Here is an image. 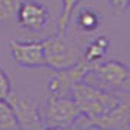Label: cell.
<instances>
[{
    "label": "cell",
    "instance_id": "1",
    "mask_svg": "<svg viewBox=\"0 0 130 130\" xmlns=\"http://www.w3.org/2000/svg\"><path fill=\"white\" fill-rule=\"evenodd\" d=\"M72 98L80 110V118L85 120L100 117L124 100V96L118 95L117 92L104 89L98 85H91L86 80L79 82L73 88Z\"/></svg>",
    "mask_w": 130,
    "mask_h": 130
},
{
    "label": "cell",
    "instance_id": "2",
    "mask_svg": "<svg viewBox=\"0 0 130 130\" xmlns=\"http://www.w3.org/2000/svg\"><path fill=\"white\" fill-rule=\"evenodd\" d=\"M45 66L51 70L70 69L83 60V53L75 42H72L67 35H53L42 41Z\"/></svg>",
    "mask_w": 130,
    "mask_h": 130
},
{
    "label": "cell",
    "instance_id": "3",
    "mask_svg": "<svg viewBox=\"0 0 130 130\" xmlns=\"http://www.w3.org/2000/svg\"><path fill=\"white\" fill-rule=\"evenodd\" d=\"M89 76L94 77L98 86L104 89L130 91V66L120 60H102L95 63Z\"/></svg>",
    "mask_w": 130,
    "mask_h": 130
},
{
    "label": "cell",
    "instance_id": "4",
    "mask_svg": "<svg viewBox=\"0 0 130 130\" xmlns=\"http://www.w3.org/2000/svg\"><path fill=\"white\" fill-rule=\"evenodd\" d=\"M6 101L10 104L19 129L22 130H42L44 127V118L41 116L40 107L31 96L19 91L12 89L7 95Z\"/></svg>",
    "mask_w": 130,
    "mask_h": 130
},
{
    "label": "cell",
    "instance_id": "5",
    "mask_svg": "<svg viewBox=\"0 0 130 130\" xmlns=\"http://www.w3.org/2000/svg\"><path fill=\"white\" fill-rule=\"evenodd\" d=\"M94 64L82 60L64 70H56L47 82V92L51 96H72V91L79 82L86 80Z\"/></svg>",
    "mask_w": 130,
    "mask_h": 130
},
{
    "label": "cell",
    "instance_id": "6",
    "mask_svg": "<svg viewBox=\"0 0 130 130\" xmlns=\"http://www.w3.org/2000/svg\"><path fill=\"white\" fill-rule=\"evenodd\" d=\"M82 117L79 107L72 96H51L45 102V123L59 127H67L77 123Z\"/></svg>",
    "mask_w": 130,
    "mask_h": 130
},
{
    "label": "cell",
    "instance_id": "7",
    "mask_svg": "<svg viewBox=\"0 0 130 130\" xmlns=\"http://www.w3.org/2000/svg\"><path fill=\"white\" fill-rule=\"evenodd\" d=\"M7 48L12 61L22 69H37L45 66L42 41L10 40L7 42Z\"/></svg>",
    "mask_w": 130,
    "mask_h": 130
},
{
    "label": "cell",
    "instance_id": "8",
    "mask_svg": "<svg viewBox=\"0 0 130 130\" xmlns=\"http://www.w3.org/2000/svg\"><path fill=\"white\" fill-rule=\"evenodd\" d=\"M50 21V10L37 0H22L18 7L16 22L26 31H41Z\"/></svg>",
    "mask_w": 130,
    "mask_h": 130
},
{
    "label": "cell",
    "instance_id": "9",
    "mask_svg": "<svg viewBox=\"0 0 130 130\" xmlns=\"http://www.w3.org/2000/svg\"><path fill=\"white\" fill-rule=\"evenodd\" d=\"M80 126L85 129H95V130H118L123 124L130 120V101L124 98L120 104L111 108L110 111L102 114L100 117L85 120L80 118Z\"/></svg>",
    "mask_w": 130,
    "mask_h": 130
},
{
    "label": "cell",
    "instance_id": "10",
    "mask_svg": "<svg viewBox=\"0 0 130 130\" xmlns=\"http://www.w3.org/2000/svg\"><path fill=\"white\" fill-rule=\"evenodd\" d=\"M110 48V41L105 35H98L95 37L92 41H89L86 45L85 51H83V60L88 63H100L105 59L107 51Z\"/></svg>",
    "mask_w": 130,
    "mask_h": 130
},
{
    "label": "cell",
    "instance_id": "11",
    "mask_svg": "<svg viewBox=\"0 0 130 130\" xmlns=\"http://www.w3.org/2000/svg\"><path fill=\"white\" fill-rule=\"evenodd\" d=\"M101 13L94 9V7H82L76 15V19H75V22H76V26L79 28L80 31L83 32H94L100 28L101 25Z\"/></svg>",
    "mask_w": 130,
    "mask_h": 130
},
{
    "label": "cell",
    "instance_id": "12",
    "mask_svg": "<svg viewBox=\"0 0 130 130\" xmlns=\"http://www.w3.org/2000/svg\"><path fill=\"white\" fill-rule=\"evenodd\" d=\"M80 0H61V13L57 21V32L61 35H67L72 15Z\"/></svg>",
    "mask_w": 130,
    "mask_h": 130
},
{
    "label": "cell",
    "instance_id": "13",
    "mask_svg": "<svg viewBox=\"0 0 130 130\" xmlns=\"http://www.w3.org/2000/svg\"><path fill=\"white\" fill-rule=\"evenodd\" d=\"M0 130H19L15 112L6 100H0Z\"/></svg>",
    "mask_w": 130,
    "mask_h": 130
},
{
    "label": "cell",
    "instance_id": "14",
    "mask_svg": "<svg viewBox=\"0 0 130 130\" xmlns=\"http://www.w3.org/2000/svg\"><path fill=\"white\" fill-rule=\"evenodd\" d=\"M22 0H0V24L7 25L16 21L18 7Z\"/></svg>",
    "mask_w": 130,
    "mask_h": 130
},
{
    "label": "cell",
    "instance_id": "15",
    "mask_svg": "<svg viewBox=\"0 0 130 130\" xmlns=\"http://www.w3.org/2000/svg\"><path fill=\"white\" fill-rule=\"evenodd\" d=\"M12 91V82L3 67H0V100H6L9 92Z\"/></svg>",
    "mask_w": 130,
    "mask_h": 130
},
{
    "label": "cell",
    "instance_id": "16",
    "mask_svg": "<svg viewBox=\"0 0 130 130\" xmlns=\"http://www.w3.org/2000/svg\"><path fill=\"white\" fill-rule=\"evenodd\" d=\"M108 6L114 13L121 15L130 9V0H108Z\"/></svg>",
    "mask_w": 130,
    "mask_h": 130
},
{
    "label": "cell",
    "instance_id": "17",
    "mask_svg": "<svg viewBox=\"0 0 130 130\" xmlns=\"http://www.w3.org/2000/svg\"><path fill=\"white\" fill-rule=\"evenodd\" d=\"M63 130H85V127H82L80 124H70V126H67V127H63Z\"/></svg>",
    "mask_w": 130,
    "mask_h": 130
},
{
    "label": "cell",
    "instance_id": "18",
    "mask_svg": "<svg viewBox=\"0 0 130 130\" xmlns=\"http://www.w3.org/2000/svg\"><path fill=\"white\" fill-rule=\"evenodd\" d=\"M42 130H63V127H59V126H51V124H47L45 127H42Z\"/></svg>",
    "mask_w": 130,
    "mask_h": 130
},
{
    "label": "cell",
    "instance_id": "19",
    "mask_svg": "<svg viewBox=\"0 0 130 130\" xmlns=\"http://www.w3.org/2000/svg\"><path fill=\"white\" fill-rule=\"evenodd\" d=\"M118 130H130V120H129L126 124H123V126H121Z\"/></svg>",
    "mask_w": 130,
    "mask_h": 130
}]
</instances>
